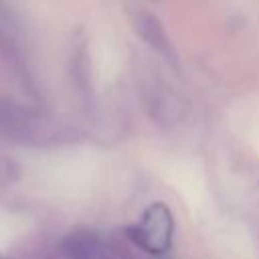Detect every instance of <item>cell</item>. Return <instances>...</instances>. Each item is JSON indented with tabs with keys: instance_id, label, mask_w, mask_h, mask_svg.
<instances>
[{
	"instance_id": "6da1fadb",
	"label": "cell",
	"mask_w": 259,
	"mask_h": 259,
	"mask_svg": "<svg viewBox=\"0 0 259 259\" xmlns=\"http://www.w3.org/2000/svg\"><path fill=\"white\" fill-rule=\"evenodd\" d=\"M130 239L152 255H162L170 249L174 237V219L164 202H152L144 208L142 217L130 227Z\"/></svg>"
}]
</instances>
